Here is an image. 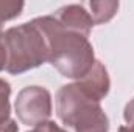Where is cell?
I'll list each match as a JSON object with an SVG mask.
<instances>
[{
	"mask_svg": "<svg viewBox=\"0 0 134 132\" xmlns=\"http://www.w3.org/2000/svg\"><path fill=\"white\" fill-rule=\"evenodd\" d=\"M34 22L45 36L48 62L64 78L80 81L91 71L97 59L89 37L66 30L55 20L52 14L36 17Z\"/></svg>",
	"mask_w": 134,
	"mask_h": 132,
	"instance_id": "cell-1",
	"label": "cell"
},
{
	"mask_svg": "<svg viewBox=\"0 0 134 132\" xmlns=\"http://www.w3.org/2000/svg\"><path fill=\"white\" fill-rule=\"evenodd\" d=\"M56 115L70 132H109V118L100 101L76 82L64 84L56 92Z\"/></svg>",
	"mask_w": 134,
	"mask_h": 132,
	"instance_id": "cell-2",
	"label": "cell"
},
{
	"mask_svg": "<svg viewBox=\"0 0 134 132\" xmlns=\"http://www.w3.org/2000/svg\"><path fill=\"white\" fill-rule=\"evenodd\" d=\"M3 37L8 51L6 71L9 75H22L48 62L47 40L34 19L8 28Z\"/></svg>",
	"mask_w": 134,
	"mask_h": 132,
	"instance_id": "cell-3",
	"label": "cell"
},
{
	"mask_svg": "<svg viewBox=\"0 0 134 132\" xmlns=\"http://www.w3.org/2000/svg\"><path fill=\"white\" fill-rule=\"evenodd\" d=\"M14 110L22 124L36 128L37 124L48 121L52 117V95L42 86L24 87L14 101Z\"/></svg>",
	"mask_w": 134,
	"mask_h": 132,
	"instance_id": "cell-4",
	"label": "cell"
},
{
	"mask_svg": "<svg viewBox=\"0 0 134 132\" xmlns=\"http://www.w3.org/2000/svg\"><path fill=\"white\" fill-rule=\"evenodd\" d=\"M52 16L66 30L78 33L81 36H84V37H89L92 28L95 27L89 11L84 6V3H80V5L78 3L64 5V6L58 8Z\"/></svg>",
	"mask_w": 134,
	"mask_h": 132,
	"instance_id": "cell-5",
	"label": "cell"
},
{
	"mask_svg": "<svg viewBox=\"0 0 134 132\" xmlns=\"http://www.w3.org/2000/svg\"><path fill=\"white\" fill-rule=\"evenodd\" d=\"M87 95H91L92 98H95L97 101L104 99L109 93L111 89V79H109V73L108 68L104 67L103 62L97 61L94 67L91 68V71L83 76L80 81H75Z\"/></svg>",
	"mask_w": 134,
	"mask_h": 132,
	"instance_id": "cell-6",
	"label": "cell"
},
{
	"mask_svg": "<svg viewBox=\"0 0 134 132\" xmlns=\"http://www.w3.org/2000/svg\"><path fill=\"white\" fill-rule=\"evenodd\" d=\"M11 86L0 78V132H17V123L11 118Z\"/></svg>",
	"mask_w": 134,
	"mask_h": 132,
	"instance_id": "cell-7",
	"label": "cell"
},
{
	"mask_svg": "<svg viewBox=\"0 0 134 132\" xmlns=\"http://www.w3.org/2000/svg\"><path fill=\"white\" fill-rule=\"evenodd\" d=\"M89 8V14L94 20V25H103L109 22L119 11V2L114 0H100V2H89L84 3Z\"/></svg>",
	"mask_w": 134,
	"mask_h": 132,
	"instance_id": "cell-8",
	"label": "cell"
},
{
	"mask_svg": "<svg viewBox=\"0 0 134 132\" xmlns=\"http://www.w3.org/2000/svg\"><path fill=\"white\" fill-rule=\"evenodd\" d=\"M123 118H125V123H126L125 126L128 129L134 131V98L126 103V106L123 109Z\"/></svg>",
	"mask_w": 134,
	"mask_h": 132,
	"instance_id": "cell-9",
	"label": "cell"
},
{
	"mask_svg": "<svg viewBox=\"0 0 134 132\" xmlns=\"http://www.w3.org/2000/svg\"><path fill=\"white\" fill-rule=\"evenodd\" d=\"M27 132H66L59 124H56L55 121H45L42 124H37L36 128H33L31 131H27Z\"/></svg>",
	"mask_w": 134,
	"mask_h": 132,
	"instance_id": "cell-10",
	"label": "cell"
},
{
	"mask_svg": "<svg viewBox=\"0 0 134 132\" xmlns=\"http://www.w3.org/2000/svg\"><path fill=\"white\" fill-rule=\"evenodd\" d=\"M6 65H8V51H6L3 33H0V71L6 70Z\"/></svg>",
	"mask_w": 134,
	"mask_h": 132,
	"instance_id": "cell-11",
	"label": "cell"
},
{
	"mask_svg": "<svg viewBox=\"0 0 134 132\" xmlns=\"http://www.w3.org/2000/svg\"><path fill=\"white\" fill-rule=\"evenodd\" d=\"M119 132H134V131H131V129H128L126 126H120V128H119Z\"/></svg>",
	"mask_w": 134,
	"mask_h": 132,
	"instance_id": "cell-12",
	"label": "cell"
},
{
	"mask_svg": "<svg viewBox=\"0 0 134 132\" xmlns=\"http://www.w3.org/2000/svg\"><path fill=\"white\" fill-rule=\"evenodd\" d=\"M2 25H3V23H2V22H0V33H2Z\"/></svg>",
	"mask_w": 134,
	"mask_h": 132,
	"instance_id": "cell-13",
	"label": "cell"
}]
</instances>
